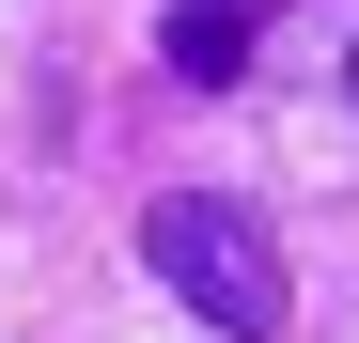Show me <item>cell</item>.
Listing matches in <instances>:
<instances>
[{
  "mask_svg": "<svg viewBox=\"0 0 359 343\" xmlns=\"http://www.w3.org/2000/svg\"><path fill=\"white\" fill-rule=\"evenodd\" d=\"M344 94H359V47H344Z\"/></svg>",
  "mask_w": 359,
  "mask_h": 343,
  "instance_id": "obj_3",
  "label": "cell"
},
{
  "mask_svg": "<svg viewBox=\"0 0 359 343\" xmlns=\"http://www.w3.org/2000/svg\"><path fill=\"white\" fill-rule=\"evenodd\" d=\"M141 265H156V281H172V297H188L219 343H281V297H297V281H281V234H266L250 203L172 188V203L141 218Z\"/></svg>",
  "mask_w": 359,
  "mask_h": 343,
  "instance_id": "obj_1",
  "label": "cell"
},
{
  "mask_svg": "<svg viewBox=\"0 0 359 343\" xmlns=\"http://www.w3.org/2000/svg\"><path fill=\"white\" fill-rule=\"evenodd\" d=\"M156 47H172V78H188V94H219L234 63H250V0H172Z\"/></svg>",
  "mask_w": 359,
  "mask_h": 343,
  "instance_id": "obj_2",
  "label": "cell"
}]
</instances>
